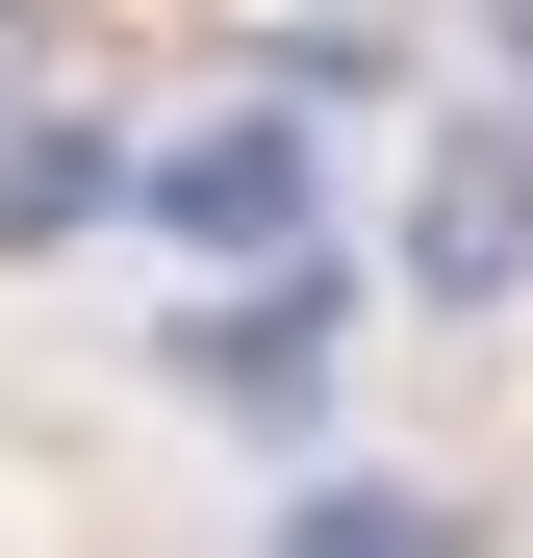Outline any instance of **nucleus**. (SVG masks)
I'll return each mask as SVG.
<instances>
[{"label": "nucleus", "mask_w": 533, "mask_h": 558, "mask_svg": "<svg viewBox=\"0 0 533 558\" xmlns=\"http://www.w3.org/2000/svg\"><path fill=\"white\" fill-rule=\"evenodd\" d=\"M153 229L229 254V279H305V128H178L153 153Z\"/></svg>", "instance_id": "obj_1"}, {"label": "nucleus", "mask_w": 533, "mask_h": 558, "mask_svg": "<svg viewBox=\"0 0 533 558\" xmlns=\"http://www.w3.org/2000/svg\"><path fill=\"white\" fill-rule=\"evenodd\" d=\"M407 279H432V305H508V279H533V128H458L407 178Z\"/></svg>", "instance_id": "obj_2"}, {"label": "nucleus", "mask_w": 533, "mask_h": 558, "mask_svg": "<svg viewBox=\"0 0 533 558\" xmlns=\"http://www.w3.org/2000/svg\"><path fill=\"white\" fill-rule=\"evenodd\" d=\"M102 204H128V153H102V128H0V254H76Z\"/></svg>", "instance_id": "obj_3"}, {"label": "nucleus", "mask_w": 533, "mask_h": 558, "mask_svg": "<svg viewBox=\"0 0 533 558\" xmlns=\"http://www.w3.org/2000/svg\"><path fill=\"white\" fill-rule=\"evenodd\" d=\"M280 558H458V533H432L407 483H305V508H280Z\"/></svg>", "instance_id": "obj_4"}, {"label": "nucleus", "mask_w": 533, "mask_h": 558, "mask_svg": "<svg viewBox=\"0 0 533 558\" xmlns=\"http://www.w3.org/2000/svg\"><path fill=\"white\" fill-rule=\"evenodd\" d=\"M483 26H508V76H533V0H483Z\"/></svg>", "instance_id": "obj_5"}]
</instances>
